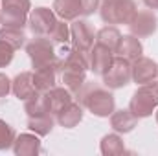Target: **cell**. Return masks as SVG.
Wrapping results in <instances>:
<instances>
[{"label": "cell", "instance_id": "1", "mask_svg": "<svg viewBox=\"0 0 158 156\" xmlns=\"http://www.w3.org/2000/svg\"><path fill=\"white\" fill-rule=\"evenodd\" d=\"M76 96H77L79 103L85 109H88L94 116L107 117L114 112V107H116L114 96L107 88L98 86L96 83H85L83 88L79 90Z\"/></svg>", "mask_w": 158, "mask_h": 156}, {"label": "cell", "instance_id": "2", "mask_svg": "<svg viewBox=\"0 0 158 156\" xmlns=\"http://www.w3.org/2000/svg\"><path fill=\"white\" fill-rule=\"evenodd\" d=\"M158 107V81H149L145 84H140V88L132 94L129 110L138 117L151 116Z\"/></svg>", "mask_w": 158, "mask_h": 156}, {"label": "cell", "instance_id": "3", "mask_svg": "<svg viewBox=\"0 0 158 156\" xmlns=\"http://www.w3.org/2000/svg\"><path fill=\"white\" fill-rule=\"evenodd\" d=\"M134 15V0H103L99 4V17L105 24H129Z\"/></svg>", "mask_w": 158, "mask_h": 156}, {"label": "cell", "instance_id": "4", "mask_svg": "<svg viewBox=\"0 0 158 156\" xmlns=\"http://www.w3.org/2000/svg\"><path fill=\"white\" fill-rule=\"evenodd\" d=\"M30 9V0H0V24L4 28H24Z\"/></svg>", "mask_w": 158, "mask_h": 156}, {"label": "cell", "instance_id": "5", "mask_svg": "<svg viewBox=\"0 0 158 156\" xmlns=\"http://www.w3.org/2000/svg\"><path fill=\"white\" fill-rule=\"evenodd\" d=\"M132 81V74H131V61L125 57L116 55L110 63V66L107 68V72L103 74V83L107 88H123Z\"/></svg>", "mask_w": 158, "mask_h": 156}, {"label": "cell", "instance_id": "6", "mask_svg": "<svg viewBox=\"0 0 158 156\" xmlns=\"http://www.w3.org/2000/svg\"><path fill=\"white\" fill-rule=\"evenodd\" d=\"M26 53L31 59L33 68H40V66H46V64L59 61L55 55L52 40L46 39V37H35L33 40H30L26 44Z\"/></svg>", "mask_w": 158, "mask_h": 156}, {"label": "cell", "instance_id": "7", "mask_svg": "<svg viewBox=\"0 0 158 156\" xmlns=\"http://www.w3.org/2000/svg\"><path fill=\"white\" fill-rule=\"evenodd\" d=\"M55 22V13L48 7H35L28 17V26L35 37H48Z\"/></svg>", "mask_w": 158, "mask_h": 156}, {"label": "cell", "instance_id": "8", "mask_svg": "<svg viewBox=\"0 0 158 156\" xmlns=\"http://www.w3.org/2000/svg\"><path fill=\"white\" fill-rule=\"evenodd\" d=\"M127 26H129L131 33L136 35L138 39L149 37V35H153V33L156 31L158 17L153 11H149V9H145V11H136V15L132 17V20H131Z\"/></svg>", "mask_w": 158, "mask_h": 156}, {"label": "cell", "instance_id": "9", "mask_svg": "<svg viewBox=\"0 0 158 156\" xmlns=\"http://www.w3.org/2000/svg\"><path fill=\"white\" fill-rule=\"evenodd\" d=\"M61 72V61H55L52 64L40 66L33 70V84L37 88V92L46 94L48 90H52L57 84V76Z\"/></svg>", "mask_w": 158, "mask_h": 156}, {"label": "cell", "instance_id": "10", "mask_svg": "<svg viewBox=\"0 0 158 156\" xmlns=\"http://www.w3.org/2000/svg\"><path fill=\"white\" fill-rule=\"evenodd\" d=\"M70 39L74 48H77L81 51H90V48L94 46V30L86 20H74L70 26Z\"/></svg>", "mask_w": 158, "mask_h": 156}, {"label": "cell", "instance_id": "11", "mask_svg": "<svg viewBox=\"0 0 158 156\" xmlns=\"http://www.w3.org/2000/svg\"><path fill=\"white\" fill-rule=\"evenodd\" d=\"M131 74H132V81L136 84H145L149 81H155L158 76V64L149 59L140 55L138 59H134L131 63Z\"/></svg>", "mask_w": 158, "mask_h": 156}, {"label": "cell", "instance_id": "12", "mask_svg": "<svg viewBox=\"0 0 158 156\" xmlns=\"http://www.w3.org/2000/svg\"><path fill=\"white\" fill-rule=\"evenodd\" d=\"M112 59H114V51H110L109 48L96 42L88 51V66H90L88 70H92L98 76H103L107 72V68L110 66Z\"/></svg>", "mask_w": 158, "mask_h": 156}, {"label": "cell", "instance_id": "13", "mask_svg": "<svg viewBox=\"0 0 158 156\" xmlns=\"http://www.w3.org/2000/svg\"><path fill=\"white\" fill-rule=\"evenodd\" d=\"M44 99H46V105H48V110L57 116L63 109H66L72 101H74V96L72 92L66 88V86H53L52 90H48L44 94Z\"/></svg>", "mask_w": 158, "mask_h": 156}, {"label": "cell", "instance_id": "14", "mask_svg": "<svg viewBox=\"0 0 158 156\" xmlns=\"http://www.w3.org/2000/svg\"><path fill=\"white\" fill-rule=\"evenodd\" d=\"M88 53L81 51L77 48L66 50L64 59L61 61V72H79V74H86L88 70Z\"/></svg>", "mask_w": 158, "mask_h": 156}, {"label": "cell", "instance_id": "15", "mask_svg": "<svg viewBox=\"0 0 158 156\" xmlns=\"http://www.w3.org/2000/svg\"><path fill=\"white\" fill-rule=\"evenodd\" d=\"M11 92L20 101H26V99L40 94V92H37V88L33 84V72H22V74H19L17 77L11 81Z\"/></svg>", "mask_w": 158, "mask_h": 156}, {"label": "cell", "instance_id": "16", "mask_svg": "<svg viewBox=\"0 0 158 156\" xmlns=\"http://www.w3.org/2000/svg\"><path fill=\"white\" fill-rule=\"evenodd\" d=\"M13 151L17 156H35L42 153L40 140L37 134H20L13 142Z\"/></svg>", "mask_w": 158, "mask_h": 156}, {"label": "cell", "instance_id": "17", "mask_svg": "<svg viewBox=\"0 0 158 156\" xmlns=\"http://www.w3.org/2000/svg\"><path fill=\"white\" fill-rule=\"evenodd\" d=\"M138 123V117L134 116L129 109L127 110H114L110 114V127L119 132V134H127L131 132Z\"/></svg>", "mask_w": 158, "mask_h": 156}, {"label": "cell", "instance_id": "18", "mask_svg": "<svg viewBox=\"0 0 158 156\" xmlns=\"http://www.w3.org/2000/svg\"><path fill=\"white\" fill-rule=\"evenodd\" d=\"M116 53H118L119 57H125L129 61H134V59H138L143 53V46H142V42H140V39L136 35L131 33V35L121 37Z\"/></svg>", "mask_w": 158, "mask_h": 156}, {"label": "cell", "instance_id": "19", "mask_svg": "<svg viewBox=\"0 0 158 156\" xmlns=\"http://www.w3.org/2000/svg\"><path fill=\"white\" fill-rule=\"evenodd\" d=\"M53 13L63 20H76L79 15H83L81 0H53Z\"/></svg>", "mask_w": 158, "mask_h": 156}, {"label": "cell", "instance_id": "20", "mask_svg": "<svg viewBox=\"0 0 158 156\" xmlns=\"http://www.w3.org/2000/svg\"><path fill=\"white\" fill-rule=\"evenodd\" d=\"M81 119H83V105H81L79 101L77 103L72 101L66 109H63V110L57 114V121H59V125L64 127V129H74Z\"/></svg>", "mask_w": 158, "mask_h": 156}, {"label": "cell", "instance_id": "21", "mask_svg": "<svg viewBox=\"0 0 158 156\" xmlns=\"http://www.w3.org/2000/svg\"><path fill=\"white\" fill-rule=\"evenodd\" d=\"M53 114L52 112H44L39 116H30L28 117V129L33 130L37 136H48L53 129Z\"/></svg>", "mask_w": 158, "mask_h": 156}, {"label": "cell", "instance_id": "22", "mask_svg": "<svg viewBox=\"0 0 158 156\" xmlns=\"http://www.w3.org/2000/svg\"><path fill=\"white\" fill-rule=\"evenodd\" d=\"M119 40H121V33L118 31V28H114V26H105L96 35V42L98 44L109 48L114 53H116V50H118V46H119Z\"/></svg>", "mask_w": 158, "mask_h": 156}, {"label": "cell", "instance_id": "23", "mask_svg": "<svg viewBox=\"0 0 158 156\" xmlns=\"http://www.w3.org/2000/svg\"><path fill=\"white\" fill-rule=\"evenodd\" d=\"M101 154L103 156H119L125 153V145L123 140L119 138L118 134H107L101 140Z\"/></svg>", "mask_w": 158, "mask_h": 156}, {"label": "cell", "instance_id": "24", "mask_svg": "<svg viewBox=\"0 0 158 156\" xmlns=\"http://www.w3.org/2000/svg\"><path fill=\"white\" fill-rule=\"evenodd\" d=\"M0 40L7 42L13 50H19L24 46L26 42V33H24V28H4L0 30Z\"/></svg>", "mask_w": 158, "mask_h": 156}, {"label": "cell", "instance_id": "25", "mask_svg": "<svg viewBox=\"0 0 158 156\" xmlns=\"http://www.w3.org/2000/svg\"><path fill=\"white\" fill-rule=\"evenodd\" d=\"M24 110L28 117L30 116H39V114H44V112H50L48 110V105H46V99H44V94H37L30 99L24 101Z\"/></svg>", "mask_w": 158, "mask_h": 156}, {"label": "cell", "instance_id": "26", "mask_svg": "<svg viewBox=\"0 0 158 156\" xmlns=\"http://www.w3.org/2000/svg\"><path fill=\"white\" fill-rule=\"evenodd\" d=\"M61 76H63L64 86L72 94H77L79 90L83 88V84L86 83V76L85 74H79V72H61Z\"/></svg>", "mask_w": 158, "mask_h": 156}, {"label": "cell", "instance_id": "27", "mask_svg": "<svg viewBox=\"0 0 158 156\" xmlns=\"http://www.w3.org/2000/svg\"><path fill=\"white\" fill-rule=\"evenodd\" d=\"M48 39L53 42H59V44H66L70 40V26L66 24V20H57L55 26L52 28Z\"/></svg>", "mask_w": 158, "mask_h": 156}, {"label": "cell", "instance_id": "28", "mask_svg": "<svg viewBox=\"0 0 158 156\" xmlns=\"http://www.w3.org/2000/svg\"><path fill=\"white\" fill-rule=\"evenodd\" d=\"M15 138H17L15 129L11 125H7L4 119H0V151H6V149L13 147Z\"/></svg>", "mask_w": 158, "mask_h": 156}, {"label": "cell", "instance_id": "29", "mask_svg": "<svg viewBox=\"0 0 158 156\" xmlns=\"http://www.w3.org/2000/svg\"><path fill=\"white\" fill-rule=\"evenodd\" d=\"M13 51H15V50H13L7 42L0 40V68L7 66V64L13 61Z\"/></svg>", "mask_w": 158, "mask_h": 156}, {"label": "cell", "instance_id": "30", "mask_svg": "<svg viewBox=\"0 0 158 156\" xmlns=\"http://www.w3.org/2000/svg\"><path fill=\"white\" fill-rule=\"evenodd\" d=\"M81 6H83V15L88 17L99 7V0H81Z\"/></svg>", "mask_w": 158, "mask_h": 156}, {"label": "cell", "instance_id": "31", "mask_svg": "<svg viewBox=\"0 0 158 156\" xmlns=\"http://www.w3.org/2000/svg\"><path fill=\"white\" fill-rule=\"evenodd\" d=\"M11 92V81L6 74H0V97H6Z\"/></svg>", "mask_w": 158, "mask_h": 156}, {"label": "cell", "instance_id": "32", "mask_svg": "<svg viewBox=\"0 0 158 156\" xmlns=\"http://www.w3.org/2000/svg\"><path fill=\"white\" fill-rule=\"evenodd\" d=\"M143 4H145L149 9H158V0H143Z\"/></svg>", "mask_w": 158, "mask_h": 156}, {"label": "cell", "instance_id": "33", "mask_svg": "<svg viewBox=\"0 0 158 156\" xmlns=\"http://www.w3.org/2000/svg\"><path fill=\"white\" fill-rule=\"evenodd\" d=\"M156 121H158V110H156Z\"/></svg>", "mask_w": 158, "mask_h": 156}]
</instances>
